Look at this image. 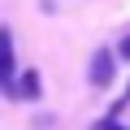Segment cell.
<instances>
[{
  "label": "cell",
  "mask_w": 130,
  "mask_h": 130,
  "mask_svg": "<svg viewBox=\"0 0 130 130\" xmlns=\"http://www.w3.org/2000/svg\"><path fill=\"white\" fill-rule=\"evenodd\" d=\"M39 91H43V83H39V70H26V74H22V83H18V95H22V100H35Z\"/></svg>",
  "instance_id": "2"
},
{
  "label": "cell",
  "mask_w": 130,
  "mask_h": 130,
  "mask_svg": "<svg viewBox=\"0 0 130 130\" xmlns=\"http://www.w3.org/2000/svg\"><path fill=\"white\" fill-rule=\"evenodd\" d=\"M121 56H126V61H130V35H126V39H121Z\"/></svg>",
  "instance_id": "4"
},
{
  "label": "cell",
  "mask_w": 130,
  "mask_h": 130,
  "mask_svg": "<svg viewBox=\"0 0 130 130\" xmlns=\"http://www.w3.org/2000/svg\"><path fill=\"white\" fill-rule=\"evenodd\" d=\"M0 87L13 91V48H0Z\"/></svg>",
  "instance_id": "3"
},
{
  "label": "cell",
  "mask_w": 130,
  "mask_h": 130,
  "mask_svg": "<svg viewBox=\"0 0 130 130\" xmlns=\"http://www.w3.org/2000/svg\"><path fill=\"white\" fill-rule=\"evenodd\" d=\"M113 78H117V61H113L108 48H100V52L91 56V87H108Z\"/></svg>",
  "instance_id": "1"
}]
</instances>
